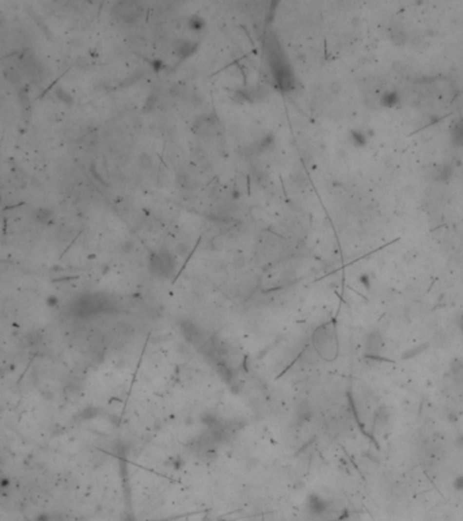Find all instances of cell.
Here are the masks:
<instances>
[{
  "mask_svg": "<svg viewBox=\"0 0 463 521\" xmlns=\"http://www.w3.org/2000/svg\"><path fill=\"white\" fill-rule=\"evenodd\" d=\"M390 33H391V38H393V41L395 42V45L405 44L406 38H407L405 30H402L401 27H395V29H393Z\"/></svg>",
  "mask_w": 463,
  "mask_h": 521,
  "instance_id": "cell-8",
  "label": "cell"
},
{
  "mask_svg": "<svg viewBox=\"0 0 463 521\" xmlns=\"http://www.w3.org/2000/svg\"><path fill=\"white\" fill-rule=\"evenodd\" d=\"M189 25H191V27L193 29V30H201L204 26H205V23H204L203 19H200V18H197V17H194V18L191 19Z\"/></svg>",
  "mask_w": 463,
  "mask_h": 521,
  "instance_id": "cell-11",
  "label": "cell"
},
{
  "mask_svg": "<svg viewBox=\"0 0 463 521\" xmlns=\"http://www.w3.org/2000/svg\"><path fill=\"white\" fill-rule=\"evenodd\" d=\"M113 14L125 23H134L143 15V6L135 1H122L116 4Z\"/></svg>",
  "mask_w": 463,
  "mask_h": 521,
  "instance_id": "cell-1",
  "label": "cell"
},
{
  "mask_svg": "<svg viewBox=\"0 0 463 521\" xmlns=\"http://www.w3.org/2000/svg\"><path fill=\"white\" fill-rule=\"evenodd\" d=\"M175 49H177L178 53H179L182 57H188V56H191L192 53L196 51L197 44L196 42H192V41L181 39V41H178L177 42Z\"/></svg>",
  "mask_w": 463,
  "mask_h": 521,
  "instance_id": "cell-5",
  "label": "cell"
},
{
  "mask_svg": "<svg viewBox=\"0 0 463 521\" xmlns=\"http://www.w3.org/2000/svg\"><path fill=\"white\" fill-rule=\"evenodd\" d=\"M151 270L154 274H156L160 278H166L174 270V259L169 252H158L151 258Z\"/></svg>",
  "mask_w": 463,
  "mask_h": 521,
  "instance_id": "cell-2",
  "label": "cell"
},
{
  "mask_svg": "<svg viewBox=\"0 0 463 521\" xmlns=\"http://www.w3.org/2000/svg\"><path fill=\"white\" fill-rule=\"evenodd\" d=\"M452 173H454V170H452L450 164L443 163L440 164V166H436V167L433 169L432 176H433V179H435L436 182H447V181H450L451 179Z\"/></svg>",
  "mask_w": 463,
  "mask_h": 521,
  "instance_id": "cell-3",
  "label": "cell"
},
{
  "mask_svg": "<svg viewBox=\"0 0 463 521\" xmlns=\"http://www.w3.org/2000/svg\"><path fill=\"white\" fill-rule=\"evenodd\" d=\"M350 137H352V143L355 145H359V147H363V145L367 143L366 133L362 132V131H357V129L350 132Z\"/></svg>",
  "mask_w": 463,
  "mask_h": 521,
  "instance_id": "cell-9",
  "label": "cell"
},
{
  "mask_svg": "<svg viewBox=\"0 0 463 521\" xmlns=\"http://www.w3.org/2000/svg\"><path fill=\"white\" fill-rule=\"evenodd\" d=\"M55 94H56V96H58V99H60V101H63L64 103H72V98H71V95L68 94V93H65V91L61 90V88H56Z\"/></svg>",
  "mask_w": 463,
  "mask_h": 521,
  "instance_id": "cell-10",
  "label": "cell"
},
{
  "mask_svg": "<svg viewBox=\"0 0 463 521\" xmlns=\"http://www.w3.org/2000/svg\"><path fill=\"white\" fill-rule=\"evenodd\" d=\"M462 330H463V323H462Z\"/></svg>",
  "mask_w": 463,
  "mask_h": 521,
  "instance_id": "cell-12",
  "label": "cell"
},
{
  "mask_svg": "<svg viewBox=\"0 0 463 521\" xmlns=\"http://www.w3.org/2000/svg\"><path fill=\"white\" fill-rule=\"evenodd\" d=\"M52 211L46 209V208H39L33 212V219L36 220L39 224H48L52 220Z\"/></svg>",
  "mask_w": 463,
  "mask_h": 521,
  "instance_id": "cell-6",
  "label": "cell"
},
{
  "mask_svg": "<svg viewBox=\"0 0 463 521\" xmlns=\"http://www.w3.org/2000/svg\"><path fill=\"white\" fill-rule=\"evenodd\" d=\"M382 105L386 107H395L400 102V95L397 91H387L386 94L382 96Z\"/></svg>",
  "mask_w": 463,
  "mask_h": 521,
  "instance_id": "cell-7",
  "label": "cell"
},
{
  "mask_svg": "<svg viewBox=\"0 0 463 521\" xmlns=\"http://www.w3.org/2000/svg\"><path fill=\"white\" fill-rule=\"evenodd\" d=\"M451 141L458 147H463V119H458L451 126Z\"/></svg>",
  "mask_w": 463,
  "mask_h": 521,
  "instance_id": "cell-4",
  "label": "cell"
}]
</instances>
